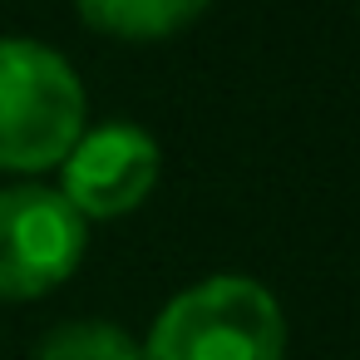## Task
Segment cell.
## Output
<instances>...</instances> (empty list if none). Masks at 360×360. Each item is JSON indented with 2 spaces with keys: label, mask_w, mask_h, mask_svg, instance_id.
Here are the masks:
<instances>
[{
  "label": "cell",
  "mask_w": 360,
  "mask_h": 360,
  "mask_svg": "<svg viewBox=\"0 0 360 360\" xmlns=\"http://www.w3.org/2000/svg\"><path fill=\"white\" fill-rule=\"evenodd\" d=\"M143 360H286V316L262 281L207 276L158 311Z\"/></svg>",
  "instance_id": "6da1fadb"
},
{
  "label": "cell",
  "mask_w": 360,
  "mask_h": 360,
  "mask_svg": "<svg viewBox=\"0 0 360 360\" xmlns=\"http://www.w3.org/2000/svg\"><path fill=\"white\" fill-rule=\"evenodd\" d=\"M79 134L84 84L75 65L40 40H0V168H55Z\"/></svg>",
  "instance_id": "7a4b0ae2"
},
{
  "label": "cell",
  "mask_w": 360,
  "mask_h": 360,
  "mask_svg": "<svg viewBox=\"0 0 360 360\" xmlns=\"http://www.w3.org/2000/svg\"><path fill=\"white\" fill-rule=\"evenodd\" d=\"M89 247L84 217L60 188L20 183L0 193V301H30L70 281Z\"/></svg>",
  "instance_id": "3957f363"
},
{
  "label": "cell",
  "mask_w": 360,
  "mask_h": 360,
  "mask_svg": "<svg viewBox=\"0 0 360 360\" xmlns=\"http://www.w3.org/2000/svg\"><path fill=\"white\" fill-rule=\"evenodd\" d=\"M163 153L139 124H99L65 153L60 198L79 217H124L153 193Z\"/></svg>",
  "instance_id": "277c9868"
},
{
  "label": "cell",
  "mask_w": 360,
  "mask_h": 360,
  "mask_svg": "<svg viewBox=\"0 0 360 360\" xmlns=\"http://www.w3.org/2000/svg\"><path fill=\"white\" fill-rule=\"evenodd\" d=\"M79 20L114 40H168L193 25L207 0H75Z\"/></svg>",
  "instance_id": "5b68a950"
},
{
  "label": "cell",
  "mask_w": 360,
  "mask_h": 360,
  "mask_svg": "<svg viewBox=\"0 0 360 360\" xmlns=\"http://www.w3.org/2000/svg\"><path fill=\"white\" fill-rule=\"evenodd\" d=\"M35 360H143V345L114 321H65L40 340Z\"/></svg>",
  "instance_id": "8992f818"
}]
</instances>
